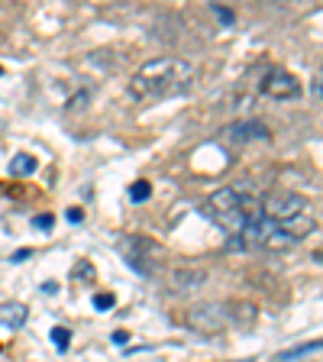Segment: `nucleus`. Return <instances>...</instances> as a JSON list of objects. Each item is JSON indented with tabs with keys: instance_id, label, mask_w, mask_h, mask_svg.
Listing matches in <instances>:
<instances>
[{
	"instance_id": "6e6552de",
	"label": "nucleus",
	"mask_w": 323,
	"mask_h": 362,
	"mask_svg": "<svg viewBox=\"0 0 323 362\" xmlns=\"http://www.w3.org/2000/svg\"><path fill=\"white\" fill-rule=\"evenodd\" d=\"M172 288L175 291H197V288L207 281V272H201V269H178V272H172Z\"/></svg>"
},
{
	"instance_id": "ddd939ff",
	"label": "nucleus",
	"mask_w": 323,
	"mask_h": 362,
	"mask_svg": "<svg viewBox=\"0 0 323 362\" xmlns=\"http://www.w3.org/2000/svg\"><path fill=\"white\" fill-rule=\"evenodd\" d=\"M94 308H98V310L113 308V294H94Z\"/></svg>"
},
{
	"instance_id": "4468645a",
	"label": "nucleus",
	"mask_w": 323,
	"mask_h": 362,
	"mask_svg": "<svg viewBox=\"0 0 323 362\" xmlns=\"http://www.w3.org/2000/svg\"><path fill=\"white\" fill-rule=\"evenodd\" d=\"M68 220H71V223H81V220H84L81 207H71V211H68Z\"/></svg>"
},
{
	"instance_id": "9d476101",
	"label": "nucleus",
	"mask_w": 323,
	"mask_h": 362,
	"mask_svg": "<svg viewBox=\"0 0 323 362\" xmlns=\"http://www.w3.org/2000/svg\"><path fill=\"white\" fill-rule=\"evenodd\" d=\"M317 349H323V339H317V343H304V346H294V349H288V353H281L278 359L291 362V359H301V356H307V353H317Z\"/></svg>"
},
{
	"instance_id": "20e7f679",
	"label": "nucleus",
	"mask_w": 323,
	"mask_h": 362,
	"mask_svg": "<svg viewBox=\"0 0 323 362\" xmlns=\"http://www.w3.org/2000/svg\"><path fill=\"white\" fill-rule=\"evenodd\" d=\"M188 327L197 333H223L226 327L233 324V308L223 301H211V304H197L188 310Z\"/></svg>"
},
{
	"instance_id": "7ed1b4c3",
	"label": "nucleus",
	"mask_w": 323,
	"mask_h": 362,
	"mask_svg": "<svg viewBox=\"0 0 323 362\" xmlns=\"http://www.w3.org/2000/svg\"><path fill=\"white\" fill-rule=\"evenodd\" d=\"M262 214L271 220V223L291 226L301 236L314 233V214H310L307 197L294 194V191H275V194L262 197Z\"/></svg>"
},
{
	"instance_id": "1a4fd4ad",
	"label": "nucleus",
	"mask_w": 323,
	"mask_h": 362,
	"mask_svg": "<svg viewBox=\"0 0 323 362\" xmlns=\"http://www.w3.org/2000/svg\"><path fill=\"white\" fill-rule=\"evenodd\" d=\"M36 158L26 156V152H20V156H13V162H10V175H16V178H23V175H33L36 172Z\"/></svg>"
},
{
	"instance_id": "9b49d317",
	"label": "nucleus",
	"mask_w": 323,
	"mask_h": 362,
	"mask_svg": "<svg viewBox=\"0 0 323 362\" xmlns=\"http://www.w3.org/2000/svg\"><path fill=\"white\" fill-rule=\"evenodd\" d=\"M152 194V188H149V181H136L133 188H129V201H136V204H143L146 197Z\"/></svg>"
},
{
	"instance_id": "423d86ee",
	"label": "nucleus",
	"mask_w": 323,
	"mask_h": 362,
	"mask_svg": "<svg viewBox=\"0 0 323 362\" xmlns=\"http://www.w3.org/2000/svg\"><path fill=\"white\" fill-rule=\"evenodd\" d=\"M26 320H30V308H26L23 301L0 304V327H7V330H20Z\"/></svg>"
},
{
	"instance_id": "f3484780",
	"label": "nucleus",
	"mask_w": 323,
	"mask_h": 362,
	"mask_svg": "<svg viewBox=\"0 0 323 362\" xmlns=\"http://www.w3.org/2000/svg\"><path fill=\"white\" fill-rule=\"evenodd\" d=\"M314 94H317V98H323V78H317V81H314Z\"/></svg>"
},
{
	"instance_id": "39448f33",
	"label": "nucleus",
	"mask_w": 323,
	"mask_h": 362,
	"mask_svg": "<svg viewBox=\"0 0 323 362\" xmlns=\"http://www.w3.org/2000/svg\"><path fill=\"white\" fill-rule=\"evenodd\" d=\"M262 94L271 100H298L301 98V81L285 68H271L262 78Z\"/></svg>"
},
{
	"instance_id": "dca6fc26",
	"label": "nucleus",
	"mask_w": 323,
	"mask_h": 362,
	"mask_svg": "<svg viewBox=\"0 0 323 362\" xmlns=\"http://www.w3.org/2000/svg\"><path fill=\"white\" fill-rule=\"evenodd\" d=\"M213 10H217V16H220L223 23H233V13H226V10H220V7H213Z\"/></svg>"
},
{
	"instance_id": "f8f14e48",
	"label": "nucleus",
	"mask_w": 323,
	"mask_h": 362,
	"mask_svg": "<svg viewBox=\"0 0 323 362\" xmlns=\"http://www.w3.org/2000/svg\"><path fill=\"white\" fill-rule=\"evenodd\" d=\"M52 339H55V346H59V349H68V339H71V333H68L65 327H55Z\"/></svg>"
},
{
	"instance_id": "2eb2a0df",
	"label": "nucleus",
	"mask_w": 323,
	"mask_h": 362,
	"mask_svg": "<svg viewBox=\"0 0 323 362\" xmlns=\"http://www.w3.org/2000/svg\"><path fill=\"white\" fill-rule=\"evenodd\" d=\"M33 223H36L39 230H49V226H52V217H36Z\"/></svg>"
},
{
	"instance_id": "f03ea898",
	"label": "nucleus",
	"mask_w": 323,
	"mask_h": 362,
	"mask_svg": "<svg viewBox=\"0 0 323 362\" xmlns=\"http://www.w3.org/2000/svg\"><path fill=\"white\" fill-rule=\"evenodd\" d=\"M188 81H191V65L184 59H149L129 78L127 94L136 104H152V100L172 98V94L184 90Z\"/></svg>"
},
{
	"instance_id": "0eeeda50",
	"label": "nucleus",
	"mask_w": 323,
	"mask_h": 362,
	"mask_svg": "<svg viewBox=\"0 0 323 362\" xmlns=\"http://www.w3.org/2000/svg\"><path fill=\"white\" fill-rule=\"evenodd\" d=\"M226 133H230V139H233V143H249V139H269V129H265V123H259V120L233 123V127L226 129Z\"/></svg>"
},
{
	"instance_id": "f257e3e1",
	"label": "nucleus",
	"mask_w": 323,
	"mask_h": 362,
	"mask_svg": "<svg viewBox=\"0 0 323 362\" xmlns=\"http://www.w3.org/2000/svg\"><path fill=\"white\" fill-rule=\"evenodd\" d=\"M204 214H207L226 236H233V240H240L256 220L265 217L262 197H259L256 191L242 188V185H230V188L213 191V194L207 197V204H204Z\"/></svg>"
}]
</instances>
